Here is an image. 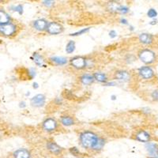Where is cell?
Wrapping results in <instances>:
<instances>
[{
	"mask_svg": "<svg viewBox=\"0 0 158 158\" xmlns=\"http://www.w3.org/2000/svg\"><path fill=\"white\" fill-rule=\"evenodd\" d=\"M100 137L97 136L94 132L86 131L81 132L79 135L80 144L83 148L87 149H94Z\"/></svg>",
	"mask_w": 158,
	"mask_h": 158,
	"instance_id": "obj_1",
	"label": "cell"
},
{
	"mask_svg": "<svg viewBox=\"0 0 158 158\" xmlns=\"http://www.w3.org/2000/svg\"><path fill=\"white\" fill-rule=\"evenodd\" d=\"M138 58L145 64H151L156 60V55L152 50L146 48L138 52Z\"/></svg>",
	"mask_w": 158,
	"mask_h": 158,
	"instance_id": "obj_2",
	"label": "cell"
},
{
	"mask_svg": "<svg viewBox=\"0 0 158 158\" xmlns=\"http://www.w3.org/2000/svg\"><path fill=\"white\" fill-rule=\"evenodd\" d=\"M18 27L15 24L10 22L3 25H0V33L5 36H11L17 32Z\"/></svg>",
	"mask_w": 158,
	"mask_h": 158,
	"instance_id": "obj_3",
	"label": "cell"
},
{
	"mask_svg": "<svg viewBox=\"0 0 158 158\" xmlns=\"http://www.w3.org/2000/svg\"><path fill=\"white\" fill-rule=\"evenodd\" d=\"M46 31L48 33L51 35H58L60 34L63 31V27L61 24L58 23L56 22H48L46 28Z\"/></svg>",
	"mask_w": 158,
	"mask_h": 158,
	"instance_id": "obj_4",
	"label": "cell"
},
{
	"mask_svg": "<svg viewBox=\"0 0 158 158\" xmlns=\"http://www.w3.org/2000/svg\"><path fill=\"white\" fill-rule=\"evenodd\" d=\"M138 74L142 78L149 80L154 77L155 72L152 67H149V66H145V67H142L138 69Z\"/></svg>",
	"mask_w": 158,
	"mask_h": 158,
	"instance_id": "obj_5",
	"label": "cell"
},
{
	"mask_svg": "<svg viewBox=\"0 0 158 158\" xmlns=\"http://www.w3.org/2000/svg\"><path fill=\"white\" fill-rule=\"evenodd\" d=\"M87 59L82 56H75L70 59V64L73 67L78 70L84 69L86 67Z\"/></svg>",
	"mask_w": 158,
	"mask_h": 158,
	"instance_id": "obj_6",
	"label": "cell"
},
{
	"mask_svg": "<svg viewBox=\"0 0 158 158\" xmlns=\"http://www.w3.org/2000/svg\"><path fill=\"white\" fill-rule=\"evenodd\" d=\"M42 127L45 131L52 132L55 131L58 127L57 121L53 118H47L42 123Z\"/></svg>",
	"mask_w": 158,
	"mask_h": 158,
	"instance_id": "obj_7",
	"label": "cell"
},
{
	"mask_svg": "<svg viewBox=\"0 0 158 158\" xmlns=\"http://www.w3.org/2000/svg\"><path fill=\"white\" fill-rule=\"evenodd\" d=\"M109 6V10L111 12L118 13V14H122V15H126L130 10L127 6L121 5L119 3H116V2H110Z\"/></svg>",
	"mask_w": 158,
	"mask_h": 158,
	"instance_id": "obj_8",
	"label": "cell"
},
{
	"mask_svg": "<svg viewBox=\"0 0 158 158\" xmlns=\"http://www.w3.org/2000/svg\"><path fill=\"white\" fill-rule=\"evenodd\" d=\"M46 103V97L44 94H37L31 98L30 104L35 108H41Z\"/></svg>",
	"mask_w": 158,
	"mask_h": 158,
	"instance_id": "obj_9",
	"label": "cell"
},
{
	"mask_svg": "<svg viewBox=\"0 0 158 158\" xmlns=\"http://www.w3.org/2000/svg\"><path fill=\"white\" fill-rule=\"evenodd\" d=\"M146 149L149 153V158H158V145L153 142H148Z\"/></svg>",
	"mask_w": 158,
	"mask_h": 158,
	"instance_id": "obj_10",
	"label": "cell"
},
{
	"mask_svg": "<svg viewBox=\"0 0 158 158\" xmlns=\"http://www.w3.org/2000/svg\"><path fill=\"white\" fill-rule=\"evenodd\" d=\"M114 78L118 80V81H128L131 80V74L127 70H116L114 74Z\"/></svg>",
	"mask_w": 158,
	"mask_h": 158,
	"instance_id": "obj_11",
	"label": "cell"
},
{
	"mask_svg": "<svg viewBox=\"0 0 158 158\" xmlns=\"http://www.w3.org/2000/svg\"><path fill=\"white\" fill-rule=\"evenodd\" d=\"M150 135L149 132H147L145 130H141V131H138L135 135V139L138 142H148L150 141Z\"/></svg>",
	"mask_w": 158,
	"mask_h": 158,
	"instance_id": "obj_12",
	"label": "cell"
},
{
	"mask_svg": "<svg viewBox=\"0 0 158 158\" xmlns=\"http://www.w3.org/2000/svg\"><path fill=\"white\" fill-rule=\"evenodd\" d=\"M46 146H47V149L50 151L51 153L55 155L60 154L62 153V151H63L62 147H60L57 143H56L55 142H52V141L48 142Z\"/></svg>",
	"mask_w": 158,
	"mask_h": 158,
	"instance_id": "obj_13",
	"label": "cell"
},
{
	"mask_svg": "<svg viewBox=\"0 0 158 158\" xmlns=\"http://www.w3.org/2000/svg\"><path fill=\"white\" fill-rule=\"evenodd\" d=\"M48 24V22L46 21L45 19H37L36 21L32 22V26L35 29L38 31H44L46 30V28H47V25Z\"/></svg>",
	"mask_w": 158,
	"mask_h": 158,
	"instance_id": "obj_14",
	"label": "cell"
},
{
	"mask_svg": "<svg viewBox=\"0 0 158 158\" xmlns=\"http://www.w3.org/2000/svg\"><path fill=\"white\" fill-rule=\"evenodd\" d=\"M138 40L143 44L149 45L153 43V36L152 34H149V33H147V32H143V33H141L139 35Z\"/></svg>",
	"mask_w": 158,
	"mask_h": 158,
	"instance_id": "obj_15",
	"label": "cell"
},
{
	"mask_svg": "<svg viewBox=\"0 0 158 158\" xmlns=\"http://www.w3.org/2000/svg\"><path fill=\"white\" fill-rule=\"evenodd\" d=\"M14 158H30L31 153L26 149H18L13 153Z\"/></svg>",
	"mask_w": 158,
	"mask_h": 158,
	"instance_id": "obj_16",
	"label": "cell"
},
{
	"mask_svg": "<svg viewBox=\"0 0 158 158\" xmlns=\"http://www.w3.org/2000/svg\"><path fill=\"white\" fill-rule=\"evenodd\" d=\"M50 61L57 66H64L68 63V59L63 56H52L50 58Z\"/></svg>",
	"mask_w": 158,
	"mask_h": 158,
	"instance_id": "obj_17",
	"label": "cell"
},
{
	"mask_svg": "<svg viewBox=\"0 0 158 158\" xmlns=\"http://www.w3.org/2000/svg\"><path fill=\"white\" fill-rule=\"evenodd\" d=\"M94 80V77L93 74H85L80 77V81L82 83L85 85H89L93 84Z\"/></svg>",
	"mask_w": 158,
	"mask_h": 158,
	"instance_id": "obj_18",
	"label": "cell"
},
{
	"mask_svg": "<svg viewBox=\"0 0 158 158\" xmlns=\"http://www.w3.org/2000/svg\"><path fill=\"white\" fill-rule=\"evenodd\" d=\"M11 18L3 10H0V25H3L10 22Z\"/></svg>",
	"mask_w": 158,
	"mask_h": 158,
	"instance_id": "obj_19",
	"label": "cell"
},
{
	"mask_svg": "<svg viewBox=\"0 0 158 158\" xmlns=\"http://www.w3.org/2000/svg\"><path fill=\"white\" fill-rule=\"evenodd\" d=\"M93 76H94L95 81H97L101 83H104V84L108 82V77H107L106 74H104V73H102V72H95L93 74Z\"/></svg>",
	"mask_w": 158,
	"mask_h": 158,
	"instance_id": "obj_20",
	"label": "cell"
},
{
	"mask_svg": "<svg viewBox=\"0 0 158 158\" xmlns=\"http://www.w3.org/2000/svg\"><path fill=\"white\" fill-rule=\"evenodd\" d=\"M60 122L62 125L65 127H70L74 124V119L70 115H63L60 118Z\"/></svg>",
	"mask_w": 158,
	"mask_h": 158,
	"instance_id": "obj_21",
	"label": "cell"
},
{
	"mask_svg": "<svg viewBox=\"0 0 158 158\" xmlns=\"http://www.w3.org/2000/svg\"><path fill=\"white\" fill-rule=\"evenodd\" d=\"M32 59H33V62L39 67H43L44 64V59L43 56H40L37 52L33 53Z\"/></svg>",
	"mask_w": 158,
	"mask_h": 158,
	"instance_id": "obj_22",
	"label": "cell"
},
{
	"mask_svg": "<svg viewBox=\"0 0 158 158\" xmlns=\"http://www.w3.org/2000/svg\"><path fill=\"white\" fill-rule=\"evenodd\" d=\"M76 45L74 40H70L66 46V52L67 54H71L75 51Z\"/></svg>",
	"mask_w": 158,
	"mask_h": 158,
	"instance_id": "obj_23",
	"label": "cell"
},
{
	"mask_svg": "<svg viewBox=\"0 0 158 158\" xmlns=\"http://www.w3.org/2000/svg\"><path fill=\"white\" fill-rule=\"evenodd\" d=\"M104 145H105V140L102 138H99L98 142H97V145H96L94 150H97V151L101 150V149H103V147L104 146Z\"/></svg>",
	"mask_w": 158,
	"mask_h": 158,
	"instance_id": "obj_24",
	"label": "cell"
},
{
	"mask_svg": "<svg viewBox=\"0 0 158 158\" xmlns=\"http://www.w3.org/2000/svg\"><path fill=\"white\" fill-rule=\"evenodd\" d=\"M89 29H90V28H85V29H81V30L77 31V32H74V33H71V34H70V36H80V35H82V34H84V33H85V32H89Z\"/></svg>",
	"mask_w": 158,
	"mask_h": 158,
	"instance_id": "obj_25",
	"label": "cell"
},
{
	"mask_svg": "<svg viewBox=\"0 0 158 158\" xmlns=\"http://www.w3.org/2000/svg\"><path fill=\"white\" fill-rule=\"evenodd\" d=\"M157 11L153 8H150L147 12V16L150 18H154L157 16Z\"/></svg>",
	"mask_w": 158,
	"mask_h": 158,
	"instance_id": "obj_26",
	"label": "cell"
},
{
	"mask_svg": "<svg viewBox=\"0 0 158 158\" xmlns=\"http://www.w3.org/2000/svg\"><path fill=\"white\" fill-rule=\"evenodd\" d=\"M13 10L15 11V12H18L19 15H22L23 14V6L19 4V5L15 6H13Z\"/></svg>",
	"mask_w": 158,
	"mask_h": 158,
	"instance_id": "obj_27",
	"label": "cell"
},
{
	"mask_svg": "<svg viewBox=\"0 0 158 158\" xmlns=\"http://www.w3.org/2000/svg\"><path fill=\"white\" fill-rule=\"evenodd\" d=\"M70 153L74 156H78L80 154V151L77 147H72L70 149Z\"/></svg>",
	"mask_w": 158,
	"mask_h": 158,
	"instance_id": "obj_28",
	"label": "cell"
},
{
	"mask_svg": "<svg viewBox=\"0 0 158 158\" xmlns=\"http://www.w3.org/2000/svg\"><path fill=\"white\" fill-rule=\"evenodd\" d=\"M42 3L45 6H47V7H51L52 6H54L55 2L54 1H51V0H45V1H43Z\"/></svg>",
	"mask_w": 158,
	"mask_h": 158,
	"instance_id": "obj_29",
	"label": "cell"
},
{
	"mask_svg": "<svg viewBox=\"0 0 158 158\" xmlns=\"http://www.w3.org/2000/svg\"><path fill=\"white\" fill-rule=\"evenodd\" d=\"M151 97L153 98V101H158V90L156 89L154 91L152 92V94H151Z\"/></svg>",
	"mask_w": 158,
	"mask_h": 158,
	"instance_id": "obj_30",
	"label": "cell"
},
{
	"mask_svg": "<svg viewBox=\"0 0 158 158\" xmlns=\"http://www.w3.org/2000/svg\"><path fill=\"white\" fill-rule=\"evenodd\" d=\"M109 36L111 38H115L117 36V32L115 30H111L109 32Z\"/></svg>",
	"mask_w": 158,
	"mask_h": 158,
	"instance_id": "obj_31",
	"label": "cell"
},
{
	"mask_svg": "<svg viewBox=\"0 0 158 158\" xmlns=\"http://www.w3.org/2000/svg\"><path fill=\"white\" fill-rule=\"evenodd\" d=\"M104 85H106V86H114V85H115V82H113V81H111V82L108 81V82L104 84Z\"/></svg>",
	"mask_w": 158,
	"mask_h": 158,
	"instance_id": "obj_32",
	"label": "cell"
},
{
	"mask_svg": "<svg viewBox=\"0 0 158 158\" xmlns=\"http://www.w3.org/2000/svg\"><path fill=\"white\" fill-rule=\"evenodd\" d=\"M120 23L123 24V25H128L127 20L125 19V18H121L120 19Z\"/></svg>",
	"mask_w": 158,
	"mask_h": 158,
	"instance_id": "obj_33",
	"label": "cell"
},
{
	"mask_svg": "<svg viewBox=\"0 0 158 158\" xmlns=\"http://www.w3.org/2000/svg\"><path fill=\"white\" fill-rule=\"evenodd\" d=\"M19 106H20V108H25V107H26V104H25V101H22V102H20Z\"/></svg>",
	"mask_w": 158,
	"mask_h": 158,
	"instance_id": "obj_34",
	"label": "cell"
},
{
	"mask_svg": "<svg viewBox=\"0 0 158 158\" xmlns=\"http://www.w3.org/2000/svg\"><path fill=\"white\" fill-rule=\"evenodd\" d=\"M32 87L34 89H38L39 88V85H38L37 82H34L32 84Z\"/></svg>",
	"mask_w": 158,
	"mask_h": 158,
	"instance_id": "obj_35",
	"label": "cell"
},
{
	"mask_svg": "<svg viewBox=\"0 0 158 158\" xmlns=\"http://www.w3.org/2000/svg\"><path fill=\"white\" fill-rule=\"evenodd\" d=\"M116 98H117V97L115 95L111 96V99L112 100V101H115V100H116Z\"/></svg>",
	"mask_w": 158,
	"mask_h": 158,
	"instance_id": "obj_36",
	"label": "cell"
},
{
	"mask_svg": "<svg viewBox=\"0 0 158 158\" xmlns=\"http://www.w3.org/2000/svg\"><path fill=\"white\" fill-rule=\"evenodd\" d=\"M29 94H30V93H27V94H26V96H28V95H29Z\"/></svg>",
	"mask_w": 158,
	"mask_h": 158,
	"instance_id": "obj_37",
	"label": "cell"
},
{
	"mask_svg": "<svg viewBox=\"0 0 158 158\" xmlns=\"http://www.w3.org/2000/svg\"><path fill=\"white\" fill-rule=\"evenodd\" d=\"M2 2V1H0V2Z\"/></svg>",
	"mask_w": 158,
	"mask_h": 158,
	"instance_id": "obj_38",
	"label": "cell"
}]
</instances>
